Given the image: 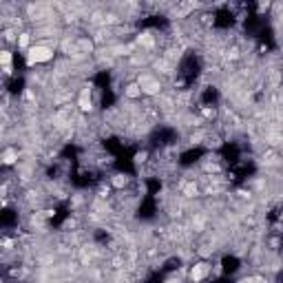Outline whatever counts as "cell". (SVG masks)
<instances>
[{
	"instance_id": "1",
	"label": "cell",
	"mask_w": 283,
	"mask_h": 283,
	"mask_svg": "<svg viewBox=\"0 0 283 283\" xmlns=\"http://www.w3.org/2000/svg\"><path fill=\"white\" fill-rule=\"evenodd\" d=\"M208 272H210V264H208V261H197V264H192L188 277L190 279H204V277H208Z\"/></svg>"
},
{
	"instance_id": "2",
	"label": "cell",
	"mask_w": 283,
	"mask_h": 283,
	"mask_svg": "<svg viewBox=\"0 0 283 283\" xmlns=\"http://www.w3.org/2000/svg\"><path fill=\"white\" fill-rule=\"evenodd\" d=\"M111 186L115 188V190H124V188L131 186V177L126 173H115V175H111L109 177Z\"/></svg>"
},
{
	"instance_id": "3",
	"label": "cell",
	"mask_w": 283,
	"mask_h": 283,
	"mask_svg": "<svg viewBox=\"0 0 283 283\" xmlns=\"http://www.w3.org/2000/svg\"><path fill=\"white\" fill-rule=\"evenodd\" d=\"M11 60H14V56H11L9 49H5L2 51V67H7V64H11Z\"/></svg>"
}]
</instances>
